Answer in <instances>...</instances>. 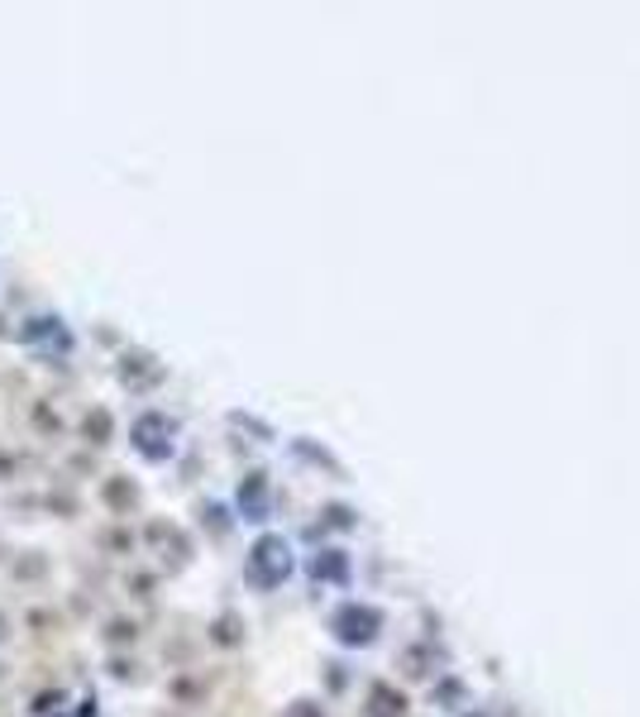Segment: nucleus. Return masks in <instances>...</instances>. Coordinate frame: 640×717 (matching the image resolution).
<instances>
[{
	"instance_id": "obj_3",
	"label": "nucleus",
	"mask_w": 640,
	"mask_h": 717,
	"mask_svg": "<svg viewBox=\"0 0 640 717\" xmlns=\"http://www.w3.org/2000/svg\"><path fill=\"white\" fill-rule=\"evenodd\" d=\"M173 430H177V426L167 422V416H159V412L143 416V422L135 426V450L149 454V460H163V454L173 450Z\"/></svg>"
},
{
	"instance_id": "obj_1",
	"label": "nucleus",
	"mask_w": 640,
	"mask_h": 717,
	"mask_svg": "<svg viewBox=\"0 0 640 717\" xmlns=\"http://www.w3.org/2000/svg\"><path fill=\"white\" fill-rule=\"evenodd\" d=\"M287 574H292V545H287L283 536H263L249 555V579L259 583V589H273V583H283Z\"/></svg>"
},
{
	"instance_id": "obj_5",
	"label": "nucleus",
	"mask_w": 640,
	"mask_h": 717,
	"mask_svg": "<svg viewBox=\"0 0 640 717\" xmlns=\"http://www.w3.org/2000/svg\"><path fill=\"white\" fill-rule=\"evenodd\" d=\"M239 507L249 512V521H263V512H268V483H263V474H253L244 488H239Z\"/></svg>"
},
{
	"instance_id": "obj_2",
	"label": "nucleus",
	"mask_w": 640,
	"mask_h": 717,
	"mask_svg": "<svg viewBox=\"0 0 640 717\" xmlns=\"http://www.w3.org/2000/svg\"><path fill=\"white\" fill-rule=\"evenodd\" d=\"M330 631H335V637H340L344 645H368V641L382 631V613H378V607H364V603H349V607H340V613H335Z\"/></svg>"
},
{
	"instance_id": "obj_6",
	"label": "nucleus",
	"mask_w": 640,
	"mask_h": 717,
	"mask_svg": "<svg viewBox=\"0 0 640 717\" xmlns=\"http://www.w3.org/2000/svg\"><path fill=\"white\" fill-rule=\"evenodd\" d=\"M373 717H402V699L392 689H373Z\"/></svg>"
},
{
	"instance_id": "obj_4",
	"label": "nucleus",
	"mask_w": 640,
	"mask_h": 717,
	"mask_svg": "<svg viewBox=\"0 0 640 717\" xmlns=\"http://www.w3.org/2000/svg\"><path fill=\"white\" fill-rule=\"evenodd\" d=\"M311 574H316L321 583H344V579H349V559H344V550H321V555L311 559Z\"/></svg>"
}]
</instances>
